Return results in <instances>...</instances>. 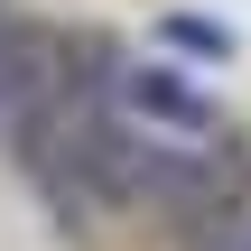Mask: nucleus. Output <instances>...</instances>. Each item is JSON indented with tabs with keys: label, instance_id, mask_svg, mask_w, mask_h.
I'll return each instance as SVG.
<instances>
[{
	"label": "nucleus",
	"instance_id": "nucleus-1",
	"mask_svg": "<svg viewBox=\"0 0 251 251\" xmlns=\"http://www.w3.org/2000/svg\"><path fill=\"white\" fill-rule=\"evenodd\" d=\"M112 93H121V112H130V121H158L168 140H205V130H214L205 93H186V84H177V75H158V65H121V75H112Z\"/></svg>",
	"mask_w": 251,
	"mask_h": 251
},
{
	"label": "nucleus",
	"instance_id": "nucleus-2",
	"mask_svg": "<svg viewBox=\"0 0 251 251\" xmlns=\"http://www.w3.org/2000/svg\"><path fill=\"white\" fill-rule=\"evenodd\" d=\"M168 37H177V47H196V56H233V37H224V28H205V19H168Z\"/></svg>",
	"mask_w": 251,
	"mask_h": 251
}]
</instances>
